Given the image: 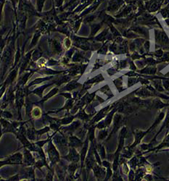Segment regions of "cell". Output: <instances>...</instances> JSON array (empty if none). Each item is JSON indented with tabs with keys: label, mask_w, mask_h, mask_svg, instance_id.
<instances>
[{
	"label": "cell",
	"mask_w": 169,
	"mask_h": 181,
	"mask_svg": "<svg viewBox=\"0 0 169 181\" xmlns=\"http://www.w3.org/2000/svg\"><path fill=\"white\" fill-rule=\"evenodd\" d=\"M48 153H49V159L50 161L52 162V164H54L59 161V153L52 142H49V147H48Z\"/></svg>",
	"instance_id": "cell-1"
},
{
	"label": "cell",
	"mask_w": 169,
	"mask_h": 181,
	"mask_svg": "<svg viewBox=\"0 0 169 181\" xmlns=\"http://www.w3.org/2000/svg\"><path fill=\"white\" fill-rule=\"evenodd\" d=\"M22 154L20 153L16 154H14L7 161L5 162V164L7 163H10V164H21L22 163Z\"/></svg>",
	"instance_id": "cell-2"
},
{
	"label": "cell",
	"mask_w": 169,
	"mask_h": 181,
	"mask_svg": "<svg viewBox=\"0 0 169 181\" xmlns=\"http://www.w3.org/2000/svg\"><path fill=\"white\" fill-rule=\"evenodd\" d=\"M68 160H70V161H71L73 162H78L79 161V159H80V158H79L78 154L77 153L76 149H75V148L74 147L70 150L69 154H68Z\"/></svg>",
	"instance_id": "cell-3"
},
{
	"label": "cell",
	"mask_w": 169,
	"mask_h": 181,
	"mask_svg": "<svg viewBox=\"0 0 169 181\" xmlns=\"http://www.w3.org/2000/svg\"><path fill=\"white\" fill-rule=\"evenodd\" d=\"M24 162L28 165H31L34 163V159L32 157V155L28 150H25L24 152Z\"/></svg>",
	"instance_id": "cell-4"
},
{
	"label": "cell",
	"mask_w": 169,
	"mask_h": 181,
	"mask_svg": "<svg viewBox=\"0 0 169 181\" xmlns=\"http://www.w3.org/2000/svg\"><path fill=\"white\" fill-rule=\"evenodd\" d=\"M82 145V143L80 141V139L75 136H72L70 138V146L73 147H77L79 146Z\"/></svg>",
	"instance_id": "cell-5"
},
{
	"label": "cell",
	"mask_w": 169,
	"mask_h": 181,
	"mask_svg": "<svg viewBox=\"0 0 169 181\" xmlns=\"http://www.w3.org/2000/svg\"><path fill=\"white\" fill-rule=\"evenodd\" d=\"M87 143L88 142L87 141V143L86 145L84 146V147L83 148L82 151H81V165H83V161H84L85 159V157H86V154H87Z\"/></svg>",
	"instance_id": "cell-6"
},
{
	"label": "cell",
	"mask_w": 169,
	"mask_h": 181,
	"mask_svg": "<svg viewBox=\"0 0 169 181\" xmlns=\"http://www.w3.org/2000/svg\"><path fill=\"white\" fill-rule=\"evenodd\" d=\"M32 114L33 117H40L41 114V112L40 108L38 107H35L32 110Z\"/></svg>",
	"instance_id": "cell-7"
},
{
	"label": "cell",
	"mask_w": 169,
	"mask_h": 181,
	"mask_svg": "<svg viewBox=\"0 0 169 181\" xmlns=\"http://www.w3.org/2000/svg\"><path fill=\"white\" fill-rule=\"evenodd\" d=\"M57 91H58V89L57 88H54L53 90H52L51 91H50V92L48 93V94L46 96V97H44V100L43 101H46V100H47L48 99H49V98H50L51 97H53V95H55L56 93L57 92Z\"/></svg>",
	"instance_id": "cell-8"
},
{
	"label": "cell",
	"mask_w": 169,
	"mask_h": 181,
	"mask_svg": "<svg viewBox=\"0 0 169 181\" xmlns=\"http://www.w3.org/2000/svg\"><path fill=\"white\" fill-rule=\"evenodd\" d=\"M28 137L31 140H33L35 138V134L33 129H28Z\"/></svg>",
	"instance_id": "cell-9"
},
{
	"label": "cell",
	"mask_w": 169,
	"mask_h": 181,
	"mask_svg": "<svg viewBox=\"0 0 169 181\" xmlns=\"http://www.w3.org/2000/svg\"><path fill=\"white\" fill-rule=\"evenodd\" d=\"M74 117H65L64 119H62L61 120V123L62 124H68V123H70V122H72L73 119H74Z\"/></svg>",
	"instance_id": "cell-10"
},
{
	"label": "cell",
	"mask_w": 169,
	"mask_h": 181,
	"mask_svg": "<svg viewBox=\"0 0 169 181\" xmlns=\"http://www.w3.org/2000/svg\"><path fill=\"white\" fill-rule=\"evenodd\" d=\"M76 169V164H75L74 162V164H70L69 167H68V171H69L70 175H73Z\"/></svg>",
	"instance_id": "cell-11"
},
{
	"label": "cell",
	"mask_w": 169,
	"mask_h": 181,
	"mask_svg": "<svg viewBox=\"0 0 169 181\" xmlns=\"http://www.w3.org/2000/svg\"><path fill=\"white\" fill-rule=\"evenodd\" d=\"M48 130H49V128H48V127H46V128L41 129V130H39V131H37L36 133H37V134L41 135V134H45V133H47Z\"/></svg>",
	"instance_id": "cell-12"
},
{
	"label": "cell",
	"mask_w": 169,
	"mask_h": 181,
	"mask_svg": "<svg viewBox=\"0 0 169 181\" xmlns=\"http://www.w3.org/2000/svg\"><path fill=\"white\" fill-rule=\"evenodd\" d=\"M106 131L105 130H102L100 131L99 134V140H102V139L105 138V136H106Z\"/></svg>",
	"instance_id": "cell-13"
},
{
	"label": "cell",
	"mask_w": 169,
	"mask_h": 181,
	"mask_svg": "<svg viewBox=\"0 0 169 181\" xmlns=\"http://www.w3.org/2000/svg\"><path fill=\"white\" fill-rule=\"evenodd\" d=\"M99 149L100 152H101V154H100V155H101V157L105 158V149H104V147L102 146H99Z\"/></svg>",
	"instance_id": "cell-14"
},
{
	"label": "cell",
	"mask_w": 169,
	"mask_h": 181,
	"mask_svg": "<svg viewBox=\"0 0 169 181\" xmlns=\"http://www.w3.org/2000/svg\"><path fill=\"white\" fill-rule=\"evenodd\" d=\"M105 121H103L101 122H99V123H98V125H97V127L98 128H104V127H105Z\"/></svg>",
	"instance_id": "cell-15"
},
{
	"label": "cell",
	"mask_w": 169,
	"mask_h": 181,
	"mask_svg": "<svg viewBox=\"0 0 169 181\" xmlns=\"http://www.w3.org/2000/svg\"><path fill=\"white\" fill-rule=\"evenodd\" d=\"M5 114V117H8V118H10V117H12V115H11V114L10 113V112H5V113H4Z\"/></svg>",
	"instance_id": "cell-16"
}]
</instances>
